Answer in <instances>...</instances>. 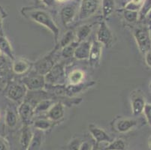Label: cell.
Masks as SVG:
<instances>
[{
	"instance_id": "obj_1",
	"label": "cell",
	"mask_w": 151,
	"mask_h": 150,
	"mask_svg": "<svg viewBox=\"0 0 151 150\" xmlns=\"http://www.w3.org/2000/svg\"><path fill=\"white\" fill-rule=\"evenodd\" d=\"M22 14L24 16L27 17L28 18L31 19L35 23L42 25L43 27L48 29L54 37L56 44L58 43L59 35H60V29L57 26V24L53 21V18L47 12L41 9H35V10H26L23 8Z\"/></svg>"
},
{
	"instance_id": "obj_2",
	"label": "cell",
	"mask_w": 151,
	"mask_h": 150,
	"mask_svg": "<svg viewBox=\"0 0 151 150\" xmlns=\"http://www.w3.org/2000/svg\"><path fill=\"white\" fill-rule=\"evenodd\" d=\"M59 48L60 47H59L58 44H57L54 49L50 53L42 57L40 60H38L34 64L35 71L37 74L45 76L47 73H48L51 70V68L55 65L54 55Z\"/></svg>"
},
{
	"instance_id": "obj_3",
	"label": "cell",
	"mask_w": 151,
	"mask_h": 150,
	"mask_svg": "<svg viewBox=\"0 0 151 150\" xmlns=\"http://www.w3.org/2000/svg\"><path fill=\"white\" fill-rule=\"evenodd\" d=\"M22 83L26 86L27 90L29 91L41 90L45 88L46 85L45 76L37 74L36 72L24 77L22 79Z\"/></svg>"
},
{
	"instance_id": "obj_4",
	"label": "cell",
	"mask_w": 151,
	"mask_h": 150,
	"mask_svg": "<svg viewBox=\"0 0 151 150\" xmlns=\"http://www.w3.org/2000/svg\"><path fill=\"white\" fill-rule=\"evenodd\" d=\"M96 41L106 48H110L112 46L114 41L113 34L105 20L101 21L100 23L98 32H97Z\"/></svg>"
},
{
	"instance_id": "obj_5",
	"label": "cell",
	"mask_w": 151,
	"mask_h": 150,
	"mask_svg": "<svg viewBox=\"0 0 151 150\" xmlns=\"http://www.w3.org/2000/svg\"><path fill=\"white\" fill-rule=\"evenodd\" d=\"M134 37L141 53H145L150 50V36L146 29H137L134 32Z\"/></svg>"
},
{
	"instance_id": "obj_6",
	"label": "cell",
	"mask_w": 151,
	"mask_h": 150,
	"mask_svg": "<svg viewBox=\"0 0 151 150\" xmlns=\"http://www.w3.org/2000/svg\"><path fill=\"white\" fill-rule=\"evenodd\" d=\"M65 75V70L63 64L54 65L48 73L45 75L46 84L59 85L60 82L63 80Z\"/></svg>"
},
{
	"instance_id": "obj_7",
	"label": "cell",
	"mask_w": 151,
	"mask_h": 150,
	"mask_svg": "<svg viewBox=\"0 0 151 150\" xmlns=\"http://www.w3.org/2000/svg\"><path fill=\"white\" fill-rule=\"evenodd\" d=\"M99 7V0H82L79 17L81 20L86 19L94 14Z\"/></svg>"
},
{
	"instance_id": "obj_8",
	"label": "cell",
	"mask_w": 151,
	"mask_h": 150,
	"mask_svg": "<svg viewBox=\"0 0 151 150\" xmlns=\"http://www.w3.org/2000/svg\"><path fill=\"white\" fill-rule=\"evenodd\" d=\"M131 104L133 115L139 116L142 113L146 102L144 95L140 90H134L131 93Z\"/></svg>"
},
{
	"instance_id": "obj_9",
	"label": "cell",
	"mask_w": 151,
	"mask_h": 150,
	"mask_svg": "<svg viewBox=\"0 0 151 150\" xmlns=\"http://www.w3.org/2000/svg\"><path fill=\"white\" fill-rule=\"evenodd\" d=\"M27 92V89L23 83H12L7 89L6 95L12 101H18L25 97Z\"/></svg>"
},
{
	"instance_id": "obj_10",
	"label": "cell",
	"mask_w": 151,
	"mask_h": 150,
	"mask_svg": "<svg viewBox=\"0 0 151 150\" xmlns=\"http://www.w3.org/2000/svg\"><path fill=\"white\" fill-rule=\"evenodd\" d=\"M102 44L97 41H93V43L91 44L88 59L90 66L93 68H96L100 65L101 53H102Z\"/></svg>"
},
{
	"instance_id": "obj_11",
	"label": "cell",
	"mask_w": 151,
	"mask_h": 150,
	"mask_svg": "<svg viewBox=\"0 0 151 150\" xmlns=\"http://www.w3.org/2000/svg\"><path fill=\"white\" fill-rule=\"evenodd\" d=\"M34 107L35 106L27 100H25L19 107L18 114L24 125H29L31 122L32 119L34 116Z\"/></svg>"
},
{
	"instance_id": "obj_12",
	"label": "cell",
	"mask_w": 151,
	"mask_h": 150,
	"mask_svg": "<svg viewBox=\"0 0 151 150\" xmlns=\"http://www.w3.org/2000/svg\"><path fill=\"white\" fill-rule=\"evenodd\" d=\"M64 105L63 103H54L47 111V117L52 122H58L64 116Z\"/></svg>"
},
{
	"instance_id": "obj_13",
	"label": "cell",
	"mask_w": 151,
	"mask_h": 150,
	"mask_svg": "<svg viewBox=\"0 0 151 150\" xmlns=\"http://www.w3.org/2000/svg\"><path fill=\"white\" fill-rule=\"evenodd\" d=\"M91 44L89 41H82L78 43L74 53V57L78 60H87L89 58Z\"/></svg>"
},
{
	"instance_id": "obj_14",
	"label": "cell",
	"mask_w": 151,
	"mask_h": 150,
	"mask_svg": "<svg viewBox=\"0 0 151 150\" xmlns=\"http://www.w3.org/2000/svg\"><path fill=\"white\" fill-rule=\"evenodd\" d=\"M89 131L93 138L96 140L97 143L110 142L111 141V138L105 131L94 126L93 124L89 126Z\"/></svg>"
},
{
	"instance_id": "obj_15",
	"label": "cell",
	"mask_w": 151,
	"mask_h": 150,
	"mask_svg": "<svg viewBox=\"0 0 151 150\" xmlns=\"http://www.w3.org/2000/svg\"><path fill=\"white\" fill-rule=\"evenodd\" d=\"M96 84V82H90L87 83H78L76 85H71L65 86V95L68 96H73L75 95L81 93L85 90L86 89L92 87L93 86Z\"/></svg>"
},
{
	"instance_id": "obj_16",
	"label": "cell",
	"mask_w": 151,
	"mask_h": 150,
	"mask_svg": "<svg viewBox=\"0 0 151 150\" xmlns=\"http://www.w3.org/2000/svg\"><path fill=\"white\" fill-rule=\"evenodd\" d=\"M75 8L73 6L63 7L60 11V18L64 27H67L71 22H72L74 17L75 16Z\"/></svg>"
},
{
	"instance_id": "obj_17",
	"label": "cell",
	"mask_w": 151,
	"mask_h": 150,
	"mask_svg": "<svg viewBox=\"0 0 151 150\" xmlns=\"http://www.w3.org/2000/svg\"><path fill=\"white\" fill-rule=\"evenodd\" d=\"M33 136V132L32 131L29 125H24L22 130L21 137H20V144L23 150H27L32 138Z\"/></svg>"
},
{
	"instance_id": "obj_18",
	"label": "cell",
	"mask_w": 151,
	"mask_h": 150,
	"mask_svg": "<svg viewBox=\"0 0 151 150\" xmlns=\"http://www.w3.org/2000/svg\"><path fill=\"white\" fill-rule=\"evenodd\" d=\"M0 53H3L7 57L10 58L13 61L15 60L14 53L12 45L9 40L4 35L0 36Z\"/></svg>"
},
{
	"instance_id": "obj_19",
	"label": "cell",
	"mask_w": 151,
	"mask_h": 150,
	"mask_svg": "<svg viewBox=\"0 0 151 150\" xmlns=\"http://www.w3.org/2000/svg\"><path fill=\"white\" fill-rule=\"evenodd\" d=\"M31 63L29 62L28 61L23 59H19L14 61L12 68L13 71L16 74H23L27 73L31 68Z\"/></svg>"
},
{
	"instance_id": "obj_20",
	"label": "cell",
	"mask_w": 151,
	"mask_h": 150,
	"mask_svg": "<svg viewBox=\"0 0 151 150\" xmlns=\"http://www.w3.org/2000/svg\"><path fill=\"white\" fill-rule=\"evenodd\" d=\"M137 121L132 119H120L116 122V128L119 132H126L137 125Z\"/></svg>"
},
{
	"instance_id": "obj_21",
	"label": "cell",
	"mask_w": 151,
	"mask_h": 150,
	"mask_svg": "<svg viewBox=\"0 0 151 150\" xmlns=\"http://www.w3.org/2000/svg\"><path fill=\"white\" fill-rule=\"evenodd\" d=\"M92 28L93 26L90 24H84L77 29L75 36H76L77 41L78 43L84 41L87 37L90 35V34L92 32Z\"/></svg>"
},
{
	"instance_id": "obj_22",
	"label": "cell",
	"mask_w": 151,
	"mask_h": 150,
	"mask_svg": "<svg viewBox=\"0 0 151 150\" xmlns=\"http://www.w3.org/2000/svg\"><path fill=\"white\" fill-rule=\"evenodd\" d=\"M53 104H54V101L51 98H46L42 100L34 107V116L36 115V114L42 113L45 111H48V110L52 107Z\"/></svg>"
},
{
	"instance_id": "obj_23",
	"label": "cell",
	"mask_w": 151,
	"mask_h": 150,
	"mask_svg": "<svg viewBox=\"0 0 151 150\" xmlns=\"http://www.w3.org/2000/svg\"><path fill=\"white\" fill-rule=\"evenodd\" d=\"M42 131L36 129V131L33 133V136H32V138L31 142H30V144L27 150L39 149L41 144H42Z\"/></svg>"
},
{
	"instance_id": "obj_24",
	"label": "cell",
	"mask_w": 151,
	"mask_h": 150,
	"mask_svg": "<svg viewBox=\"0 0 151 150\" xmlns=\"http://www.w3.org/2000/svg\"><path fill=\"white\" fill-rule=\"evenodd\" d=\"M84 78V73L81 70L72 71L68 75V80L71 85H76L83 82Z\"/></svg>"
},
{
	"instance_id": "obj_25",
	"label": "cell",
	"mask_w": 151,
	"mask_h": 150,
	"mask_svg": "<svg viewBox=\"0 0 151 150\" xmlns=\"http://www.w3.org/2000/svg\"><path fill=\"white\" fill-rule=\"evenodd\" d=\"M114 0H102V12L104 18L106 19L111 16L114 10Z\"/></svg>"
},
{
	"instance_id": "obj_26",
	"label": "cell",
	"mask_w": 151,
	"mask_h": 150,
	"mask_svg": "<svg viewBox=\"0 0 151 150\" xmlns=\"http://www.w3.org/2000/svg\"><path fill=\"white\" fill-rule=\"evenodd\" d=\"M75 38H76V36H75V32L73 30H68V31L66 32L65 35H63V38H61L60 41L59 42V47L62 49L64 47L70 44L73 41H75Z\"/></svg>"
},
{
	"instance_id": "obj_27",
	"label": "cell",
	"mask_w": 151,
	"mask_h": 150,
	"mask_svg": "<svg viewBox=\"0 0 151 150\" xmlns=\"http://www.w3.org/2000/svg\"><path fill=\"white\" fill-rule=\"evenodd\" d=\"M78 45V41H73L72 43L70 44L67 45V46L64 47L62 48L61 55L63 57L68 59V58H71L74 56V53L76 49L77 46Z\"/></svg>"
},
{
	"instance_id": "obj_28",
	"label": "cell",
	"mask_w": 151,
	"mask_h": 150,
	"mask_svg": "<svg viewBox=\"0 0 151 150\" xmlns=\"http://www.w3.org/2000/svg\"><path fill=\"white\" fill-rule=\"evenodd\" d=\"M53 122H52L50 119H36V120L33 122V126L36 129H38V130H47V129H49L51 127Z\"/></svg>"
},
{
	"instance_id": "obj_29",
	"label": "cell",
	"mask_w": 151,
	"mask_h": 150,
	"mask_svg": "<svg viewBox=\"0 0 151 150\" xmlns=\"http://www.w3.org/2000/svg\"><path fill=\"white\" fill-rule=\"evenodd\" d=\"M17 122V116L12 110H8L5 114V123L9 128H14Z\"/></svg>"
},
{
	"instance_id": "obj_30",
	"label": "cell",
	"mask_w": 151,
	"mask_h": 150,
	"mask_svg": "<svg viewBox=\"0 0 151 150\" xmlns=\"http://www.w3.org/2000/svg\"><path fill=\"white\" fill-rule=\"evenodd\" d=\"M124 17L126 20L129 23H134L138 20V13L136 11H131V10H125Z\"/></svg>"
},
{
	"instance_id": "obj_31",
	"label": "cell",
	"mask_w": 151,
	"mask_h": 150,
	"mask_svg": "<svg viewBox=\"0 0 151 150\" xmlns=\"http://www.w3.org/2000/svg\"><path fill=\"white\" fill-rule=\"evenodd\" d=\"M141 11L138 14V18L142 20L150 11V0H145L141 7Z\"/></svg>"
},
{
	"instance_id": "obj_32",
	"label": "cell",
	"mask_w": 151,
	"mask_h": 150,
	"mask_svg": "<svg viewBox=\"0 0 151 150\" xmlns=\"http://www.w3.org/2000/svg\"><path fill=\"white\" fill-rule=\"evenodd\" d=\"M125 143L122 140H116L106 147V150H124Z\"/></svg>"
},
{
	"instance_id": "obj_33",
	"label": "cell",
	"mask_w": 151,
	"mask_h": 150,
	"mask_svg": "<svg viewBox=\"0 0 151 150\" xmlns=\"http://www.w3.org/2000/svg\"><path fill=\"white\" fill-rule=\"evenodd\" d=\"M82 142L79 138H75L71 140L68 147V150H79Z\"/></svg>"
},
{
	"instance_id": "obj_34",
	"label": "cell",
	"mask_w": 151,
	"mask_h": 150,
	"mask_svg": "<svg viewBox=\"0 0 151 150\" xmlns=\"http://www.w3.org/2000/svg\"><path fill=\"white\" fill-rule=\"evenodd\" d=\"M142 113H144L147 122V123L149 124L150 126V122H151V105H150V104H145V107H144V110H143Z\"/></svg>"
},
{
	"instance_id": "obj_35",
	"label": "cell",
	"mask_w": 151,
	"mask_h": 150,
	"mask_svg": "<svg viewBox=\"0 0 151 150\" xmlns=\"http://www.w3.org/2000/svg\"><path fill=\"white\" fill-rule=\"evenodd\" d=\"M145 62H146L147 65L150 68L151 67V52L150 50H148L147 52L145 53Z\"/></svg>"
},
{
	"instance_id": "obj_36",
	"label": "cell",
	"mask_w": 151,
	"mask_h": 150,
	"mask_svg": "<svg viewBox=\"0 0 151 150\" xmlns=\"http://www.w3.org/2000/svg\"><path fill=\"white\" fill-rule=\"evenodd\" d=\"M91 149H92V147L88 142H83L82 143L81 146L80 147V149L79 150H91Z\"/></svg>"
},
{
	"instance_id": "obj_37",
	"label": "cell",
	"mask_w": 151,
	"mask_h": 150,
	"mask_svg": "<svg viewBox=\"0 0 151 150\" xmlns=\"http://www.w3.org/2000/svg\"><path fill=\"white\" fill-rule=\"evenodd\" d=\"M6 65V59L4 56L0 55V70L3 69Z\"/></svg>"
},
{
	"instance_id": "obj_38",
	"label": "cell",
	"mask_w": 151,
	"mask_h": 150,
	"mask_svg": "<svg viewBox=\"0 0 151 150\" xmlns=\"http://www.w3.org/2000/svg\"><path fill=\"white\" fill-rule=\"evenodd\" d=\"M91 150H106V147H103L102 146L100 145V143H97L96 145L93 147Z\"/></svg>"
},
{
	"instance_id": "obj_39",
	"label": "cell",
	"mask_w": 151,
	"mask_h": 150,
	"mask_svg": "<svg viewBox=\"0 0 151 150\" xmlns=\"http://www.w3.org/2000/svg\"><path fill=\"white\" fill-rule=\"evenodd\" d=\"M45 5H47V6H50L53 4V2H54V0H41Z\"/></svg>"
},
{
	"instance_id": "obj_40",
	"label": "cell",
	"mask_w": 151,
	"mask_h": 150,
	"mask_svg": "<svg viewBox=\"0 0 151 150\" xmlns=\"http://www.w3.org/2000/svg\"><path fill=\"white\" fill-rule=\"evenodd\" d=\"M0 150H6L5 144L1 138H0Z\"/></svg>"
},
{
	"instance_id": "obj_41",
	"label": "cell",
	"mask_w": 151,
	"mask_h": 150,
	"mask_svg": "<svg viewBox=\"0 0 151 150\" xmlns=\"http://www.w3.org/2000/svg\"><path fill=\"white\" fill-rule=\"evenodd\" d=\"M2 16L0 15V30L2 29Z\"/></svg>"
},
{
	"instance_id": "obj_42",
	"label": "cell",
	"mask_w": 151,
	"mask_h": 150,
	"mask_svg": "<svg viewBox=\"0 0 151 150\" xmlns=\"http://www.w3.org/2000/svg\"><path fill=\"white\" fill-rule=\"evenodd\" d=\"M2 79H3V75L0 73V82L2 80Z\"/></svg>"
},
{
	"instance_id": "obj_43",
	"label": "cell",
	"mask_w": 151,
	"mask_h": 150,
	"mask_svg": "<svg viewBox=\"0 0 151 150\" xmlns=\"http://www.w3.org/2000/svg\"><path fill=\"white\" fill-rule=\"evenodd\" d=\"M57 1L60 2H65V1H67V0H57Z\"/></svg>"
},
{
	"instance_id": "obj_44",
	"label": "cell",
	"mask_w": 151,
	"mask_h": 150,
	"mask_svg": "<svg viewBox=\"0 0 151 150\" xmlns=\"http://www.w3.org/2000/svg\"><path fill=\"white\" fill-rule=\"evenodd\" d=\"M32 1H33V2H36V3H38V2H40L41 0H32Z\"/></svg>"
},
{
	"instance_id": "obj_45",
	"label": "cell",
	"mask_w": 151,
	"mask_h": 150,
	"mask_svg": "<svg viewBox=\"0 0 151 150\" xmlns=\"http://www.w3.org/2000/svg\"></svg>"
}]
</instances>
